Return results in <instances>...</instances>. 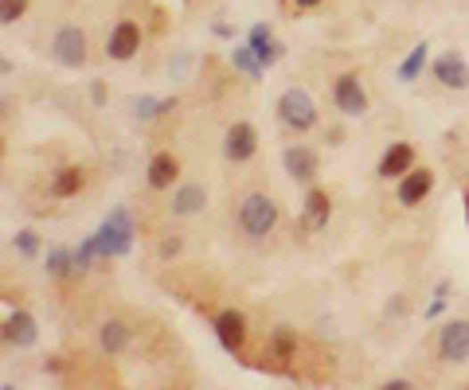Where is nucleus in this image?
Returning a JSON list of instances; mask_svg holds the SVG:
<instances>
[{
	"label": "nucleus",
	"instance_id": "obj_10",
	"mask_svg": "<svg viewBox=\"0 0 469 390\" xmlns=\"http://www.w3.org/2000/svg\"><path fill=\"white\" fill-rule=\"evenodd\" d=\"M431 188H434V172L431 168H411L399 180V188H395V199H399L403 207H419L426 195H431Z\"/></svg>",
	"mask_w": 469,
	"mask_h": 390
},
{
	"label": "nucleus",
	"instance_id": "obj_8",
	"mask_svg": "<svg viewBox=\"0 0 469 390\" xmlns=\"http://www.w3.org/2000/svg\"><path fill=\"white\" fill-rule=\"evenodd\" d=\"M216 340L223 352H231V355L243 352V344H247V321H243V313L227 309L216 316Z\"/></svg>",
	"mask_w": 469,
	"mask_h": 390
},
{
	"label": "nucleus",
	"instance_id": "obj_21",
	"mask_svg": "<svg viewBox=\"0 0 469 390\" xmlns=\"http://www.w3.org/2000/svg\"><path fill=\"white\" fill-rule=\"evenodd\" d=\"M78 188H83V172L78 168H59L55 176H51V195H55V199H67V195H75Z\"/></svg>",
	"mask_w": 469,
	"mask_h": 390
},
{
	"label": "nucleus",
	"instance_id": "obj_25",
	"mask_svg": "<svg viewBox=\"0 0 469 390\" xmlns=\"http://www.w3.org/2000/svg\"><path fill=\"white\" fill-rule=\"evenodd\" d=\"M423 67H426V44L411 47V55L399 63V82H415V78L423 75Z\"/></svg>",
	"mask_w": 469,
	"mask_h": 390
},
{
	"label": "nucleus",
	"instance_id": "obj_31",
	"mask_svg": "<svg viewBox=\"0 0 469 390\" xmlns=\"http://www.w3.org/2000/svg\"><path fill=\"white\" fill-rule=\"evenodd\" d=\"M90 98H95V106H102V102H106V86L95 82V86H90Z\"/></svg>",
	"mask_w": 469,
	"mask_h": 390
},
{
	"label": "nucleus",
	"instance_id": "obj_9",
	"mask_svg": "<svg viewBox=\"0 0 469 390\" xmlns=\"http://www.w3.org/2000/svg\"><path fill=\"white\" fill-rule=\"evenodd\" d=\"M137 51H141V28L134 24V20H121L106 39V55L118 59V63H126V59H134Z\"/></svg>",
	"mask_w": 469,
	"mask_h": 390
},
{
	"label": "nucleus",
	"instance_id": "obj_12",
	"mask_svg": "<svg viewBox=\"0 0 469 390\" xmlns=\"http://www.w3.org/2000/svg\"><path fill=\"white\" fill-rule=\"evenodd\" d=\"M36 340H39L36 316L24 313V309L8 313V321H4V344H8V347H32Z\"/></svg>",
	"mask_w": 469,
	"mask_h": 390
},
{
	"label": "nucleus",
	"instance_id": "obj_29",
	"mask_svg": "<svg viewBox=\"0 0 469 390\" xmlns=\"http://www.w3.org/2000/svg\"><path fill=\"white\" fill-rule=\"evenodd\" d=\"M446 293H450V281H442V285L434 289V301H431V309H426V316H438V313L446 309Z\"/></svg>",
	"mask_w": 469,
	"mask_h": 390
},
{
	"label": "nucleus",
	"instance_id": "obj_5",
	"mask_svg": "<svg viewBox=\"0 0 469 390\" xmlns=\"http://www.w3.org/2000/svg\"><path fill=\"white\" fill-rule=\"evenodd\" d=\"M254 149H259V129H254L251 121H231L227 133H223V157L243 164L254 157Z\"/></svg>",
	"mask_w": 469,
	"mask_h": 390
},
{
	"label": "nucleus",
	"instance_id": "obj_32",
	"mask_svg": "<svg viewBox=\"0 0 469 390\" xmlns=\"http://www.w3.org/2000/svg\"><path fill=\"white\" fill-rule=\"evenodd\" d=\"M293 4H298V8H317L321 0H293Z\"/></svg>",
	"mask_w": 469,
	"mask_h": 390
},
{
	"label": "nucleus",
	"instance_id": "obj_28",
	"mask_svg": "<svg viewBox=\"0 0 469 390\" xmlns=\"http://www.w3.org/2000/svg\"><path fill=\"white\" fill-rule=\"evenodd\" d=\"M95 258H98V242H95V234H90V239L75 250V262H78V270H86V265L95 262Z\"/></svg>",
	"mask_w": 469,
	"mask_h": 390
},
{
	"label": "nucleus",
	"instance_id": "obj_17",
	"mask_svg": "<svg viewBox=\"0 0 469 390\" xmlns=\"http://www.w3.org/2000/svg\"><path fill=\"white\" fill-rule=\"evenodd\" d=\"M247 44H251V51L259 55V63L262 67H270L274 59L282 55V47L274 44V32H270V24H254L251 28V36H247Z\"/></svg>",
	"mask_w": 469,
	"mask_h": 390
},
{
	"label": "nucleus",
	"instance_id": "obj_7",
	"mask_svg": "<svg viewBox=\"0 0 469 390\" xmlns=\"http://www.w3.org/2000/svg\"><path fill=\"white\" fill-rule=\"evenodd\" d=\"M333 102H336V110H341L344 118H364V114H368V94H364V86H360V78H356V75L336 78Z\"/></svg>",
	"mask_w": 469,
	"mask_h": 390
},
{
	"label": "nucleus",
	"instance_id": "obj_13",
	"mask_svg": "<svg viewBox=\"0 0 469 390\" xmlns=\"http://www.w3.org/2000/svg\"><path fill=\"white\" fill-rule=\"evenodd\" d=\"M282 164H285V172H290L293 180H301V183H309L313 176H317V168H321L317 152L305 149V145H290V149H285L282 152Z\"/></svg>",
	"mask_w": 469,
	"mask_h": 390
},
{
	"label": "nucleus",
	"instance_id": "obj_18",
	"mask_svg": "<svg viewBox=\"0 0 469 390\" xmlns=\"http://www.w3.org/2000/svg\"><path fill=\"white\" fill-rule=\"evenodd\" d=\"M208 203V191L203 183H180L177 195H172V215H196Z\"/></svg>",
	"mask_w": 469,
	"mask_h": 390
},
{
	"label": "nucleus",
	"instance_id": "obj_3",
	"mask_svg": "<svg viewBox=\"0 0 469 390\" xmlns=\"http://www.w3.org/2000/svg\"><path fill=\"white\" fill-rule=\"evenodd\" d=\"M278 118H282L285 129L309 133L313 126H317V102L305 94L301 86H290V90H282L278 94Z\"/></svg>",
	"mask_w": 469,
	"mask_h": 390
},
{
	"label": "nucleus",
	"instance_id": "obj_4",
	"mask_svg": "<svg viewBox=\"0 0 469 390\" xmlns=\"http://www.w3.org/2000/svg\"><path fill=\"white\" fill-rule=\"evenodd\" d=\"M51 59L59 67H83L86 63V32L75 24H63L55 36H51Z\"/></svg>",
	"mask_w": 469,
	"mask_h": 390
},
{
	"label": "nucleus",
	"instance_id": "obj_26",
	"mask_svg": "<svg viewBox=\"0 0 469 390\" xmlns=\"http://www.w3.org/2000/svg\"><path fill=\"white\" fill-rule=\"evenodd\" d=\"M24 12H28V0H0V20L4 24H16Z\"/></svg>",
	"mask_w": 469,
	"mask_h": 390
},
{
	"label": "nucleus",
	"instance_id": "obj_22",
	"mask_svg": "<svg viewBox=\"0 0 469 390\" xmlns=\"http://www.w3.org/2000/svg\"><path fill=\"white\" fill-rule=\"evenodd\" d=\"M270 352H274V359H293L298 355V332H293V328H274Z\"/></svg>",
	"mask_w": 469,
	"mask_h": 390
},
{
	"label": "nucleus",
	"instance_id": "obj_16",
	"mask_svg": "<svg viewBox=\"0 0 469 390\" xmlns=\"http://www.w3.org/2000/svg\"><path fill=\"white\" fill-rule=\"evenodd\" d=\"M329 195H325L321 188H309V195H305V215H301V227L305 231H321V227H329Z\"/></svg>",
	"mask_w": 469,
	"mask_h": 390
},
{
	"label": "nucleus",
	"instance_id": "obj_30",
	"mask_svg": "<svg viewBox=\"0 0 469 390\" xmlns=\"http://www.w3.org/2000/svg\"><path fill=\"white\" fill-rule=\"evenodd\" d=\"M177 250H180V239H165V242H160V258H172Z\"/></svg>",
	"mask_w": 469,
	"mask_h": 390
},
{
	"label": "nucleus",
	"instance_id": "obj_14",
	"mask_svg": "<svg viewBox=\"0 0 469 390\" xmlns=\"http://www.w3.org/2000/svg\"><path fill=\"white\" fill-rule=\"evenodd\" d=\"M411 168H415V149L403 145V141H395V145L380 157V168H375V172H380L383 180H403Z\"/></svg>",
	"mask_w": 469,
	"mask_h": 390
},
{
	"label": "nucleus",
	"instance_id": "obj_20",
	"mask_svg": "<svg viewBox=\"0 0 469 390\" xmlns=\"http://www.w3.org/2000/svg\"><path fill=\"white\" fill-rule=\"evenodd\" d=\"M47 273L59 277V281H67L70 273H78L75 250H67V246H55V250H47Z\"/></svg>",
	"mask_w": 469,
	"mask_h": 390
},
{
	"label": "nucleus",
	"instance_id": "obj_19",
	"mask_svg": "<svg viewBox=\"0 0 469 390\" xmlns=\"http://www.w3.org/2000/svg\"><path fill=\"white\" fill-rule=\"evenodd\" d=\"M98 347L106 355H121L129 347V328L121 324V321H106L98 328Z\"/></svg>",
	"mask_w": 469,
	"mask_h": 390
},
{
	"label": "nucleus",
	"instance_id": "obj_23",
	"mask_svg": "<svg viewBox=\"0 0 469 390\" xmlns=\"http://www.w3.org/2000/svg\"><path fill=\"white\" fill-rule=\"evenodd\" d=\"M231 67H234V70H243V75H247L251 82H254V78H262V70H267V67L259 63V55H254V51H251V44H247V47H234V51H231Z\"/></svg>",
	"mask_w": 469,
	"mask_h": 390
},
{
	"label": "nucleus",
	"instance_id": "obj_11",
	"mask_svg": "<svg viewBox=\"0 0 469 390\" xmlns=\"http://www.w3.org/2000/svg\"><path fill=\"white\" fill-rule=\"evenodd\" d=\"M431 70H434V78L442 82L446 90H465L469 86V67H465L462 51H446V55H438Z\"/></svg>",
	"mask_w": 469,
	"mask_h": 390
},
{
	"label": "nucleus",
	"instance_id": "obj_15",
	"mask_svg": "<svg viewBox=\"0 0 469 390\" xmlns=\"http://www.w3.org/2000/svg\"><path fill=\"white\" fill-rule=\"evenodd\" d=\"M177 176H180V160L172 157V152H157V157L149 160V188H152V191L172 188V183H177Z\"/></svg>",
	"mask_w": 469,
	"mask_h": 390
},
{
	"label": "nucleus",
	"instance_id": "obj_27",
	"mask_svg": "<svg viewBox=\"0 0 469 390\" xmlns=\"http://www.w3.org/2000/svg\"><path fill=\"white\" fill-rule=\"evenodd\" d=\"M16 250L24 254V258H36V254H39V239H36V231H20V234H16Z\"/></svg>",
	"mask_w": 469,
	"mask_h": 390
},
{
	"label": "nucleus",
	"instance_id": "obj_1",
	"mask_svg": "<svg viewBox=\"0 0 469 390\" xmlns=\"http://www.w3.org/2000/svg\"><path fill=\"white\" fill-rule=\"evenodd\" d=\"M134 219H129L126 207H114L102 219V227L95 231V242H98V258H126L134 250Z\"/></svg>",
	"mask_w": 469,
	"mask_h": 390
},
{
	"label": "nucleus",
	"instance_id": "obj_6",
	"mask_svg": "<svg viewBox=\"0 0 469 390\" xmlns=\"http://www.w3.org/2000/svg\"><path fill=\"white\" fill-rule=\"evenodd\" d=\"M438 355L446 363H465L469 359V321H446L438 328Z\"/></svg>",
	"mask_w": 469,
	"mask_h": 390
},
{
	"label": "nucleus",
	"instance_id": "obj_24",
	"mask_svg": "<svg viewBox=\"0 0 469 390\" xmlns=\"http://www.w3.org/2000/svg\"><path fill=\"white\" fill-rule=\"evenodd\" d=\"M172 106H177V98H137L134 102V114L141 121H152V118L165 114V110H172Z\"/></svg>",
	"mask_w": 469,
	"mask_h": 390
},
{
	"label": "nucleus",
	"instance_id": "obj_2",
	"mask_svg": "<svg viewBox=\"0 0 469 390\" xmlns=\"http://www.w3.org/2000/svg\"><path fill=\"white\" fill-rule=\"evenodd\" d=\"M239 227L254 242L267 239V234L278 227V203H274L267 191H251L247 199L239 203Z\"/></svg>",
	"mask_w": 469,
	"mask_h": 390
}]
</instances>
